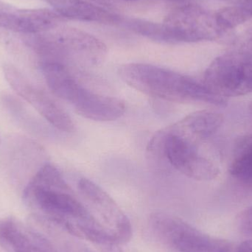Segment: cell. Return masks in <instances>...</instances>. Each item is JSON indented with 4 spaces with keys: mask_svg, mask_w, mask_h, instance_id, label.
Wrapping results in <instances>:
<instances>
[{
    "mask_svg": "<svg viewBox=\"0 0 252 252\" xmlns=\"http://www.w3.org/2000/svg\"><path fill=\"white\" fill-rule=\"evenodd\" d=\"M24 199L31 208L73 236L77 235V225L94 219L51 164H46L37 172L25 189Z\"/></svg>",
    "mask_w": 252,
    "mask_h": 252,
    "instance_id": "1",
    "label": "cell"
},
{
    "mask_svg": "<svg viewBox=\"0 0 252 252\" xmlns=\"http://www.w3.org/2000/svg\"><path fill=\"white\" fill-rule=\"evenodd\" d=\"M121 79L146 95L177 103L199 101L216 106L226 104L224 97L210 90L204 83L155 65L130 63L118 69Z\"/></svg>",
    "mask_w": 252,
    "mask_h": 252,
    "instance_id": "2",
    "label": "cell"
},
{
    "mask_svg": "<svg viewBox=\"0 0 252 252\" xmlns=\"http://www.w3.org/2000/svg\"><path fill=\"white\" fill-rule=\"evenodd\" d=\"M30 38V44L47 58L67 66H97L107 55L106 44L94 35L73 28H59Z\"/></svg>",
    "mask_w": 252,
    "mask_h": 252,
    "instance_id": "3",
    "label": "cell"
},
{
    "mask_svg": "<svg viewBox=\"0 0 252 252\" xmlns=\"http://www.w3.org/2000/svg\"><path fill=\"white\" fill-rule=\"evenodd\" d=\"M148 151L162 154L172 167L189 179L211 181L219 176L217 166L200 155L193 142L174 126L155 134Z\"/></svg>",
    "mask_w": 252,
    "mask_h": 252,
    "instance_id": "4",
    "label": "cell"
},
{
    "mask_svg": "<svg viewBox=\"0 0 252 252\" xmlns=\"http://www.w3.org/2000/svg\"><path fill=\"white\" fill-rule=\"evenodd\" d=\"M150 224L157 235L179 252H229V241L204 233L172 215L154 213Z\"/></svg>",
    "mask_w": 252,
    "mask_h": 252,
    "instance_id": "5",
    "label": "cell"
},
{
    "mask_svg": "<svg viewBox=\"0 0 252 252\" xmlns=\"http://www.w3.org/2000/svg\"><path fill=\"white\" fill-rule=\"evenodd\" d=\"M204 85L221 97H238L252 93V61L242 52L216 58L206 69Z\"/></svg>",
    "mask_w": 252,
    "mask_h": 252,
    "instance_id": "6",
    "label": "cell"
},
{
    "mask_svg": "<svg viewBox=\"0 0 252 252\" xmlns=\"http://www.w3.org/2000/svg\"><path fill=\"white\" fill-rule=\"evenodd\" d=\"M163 25L175 44L211 41L221 35L215 14L195 4H186L172 10Z\"/></svg>",
    "mask_w": 252,
    "mask_h": 252,
    "instance_id": "7",
    "label": "cell"
},
{
    "mask_svg": "<svg viewBox=\"0 0 252 252\" xmlns=\"http://www.w3.org/2000/svg\"><path fill=\"white\" fill-rule=\"evenodd\" d=\"M78 188L94 218L121 245L128 243L133 235V228L116 201L103 188L86 178L78 181Z\"/></svg>",
    "mask_w": 252,
    "mask_h": 252,
    "instance_id": "8",
    "label": "cell"
},
{
    "mask_svg": "<svg viewBox=\"0 0 252 252\" xmlns=\"http://www.w3.org/2000/svg\"><path fill=\"white\" fill-rule=\"evenodd\" d=\"M3 72L11 88L52 126L66 133L75 130V124L68 113L45 92L32 84L17 68L6 64L3 67Z\"/></svg>",
    "mask_w": 252,
    "mask_h": 252,
    "instance_id": "9",
    "label": "cell"
},
{
    "mask_svg": "<svg viewBox=\"0 0 252 252\" xmlns=\"http://www.w3.org/2000/svg\"><path fill=\"white\" fill-rule=\"evenodd\" d=\"M67 19L47 8L0 10V28L19 33H42L62 26Z\"/></svg>",
    "mask_w": 252,
    "mask_h": 252,
    "instance_id": "10",
    "label": "cell"
},
{
    "mask_svg": "<svg viewBox=\"0 0 252 252\" xmlns=\"http://www.w3.org/2000/svg\"><path fill=\"white\" fill-rule=\"evenodd\" d=\"M0 246L7 252H59L46 237L14 218L0 220Z\"/></svg>",
    "mask_w": 252,
    "mask_h": 252,
    "instance_id": "11",
    "label": "cell"
},
{
    "mask_svg": "<svg viewBox=\"0 0 252 252\" xmlns=\"http://www.w3.org/2000/svg\"><path fill=\"white\" fill-rule=\"evenodd\" d=\"M72 106L87 119L99 122L116 121L126 112V103L118 97L93 93L83 87Z\"/></svg>",
    "mask_w": 252,
    "mask_h": 252,
    "instance_id": "12",
    "label": "cell"
},
{
    "mask_svg": "<svg viewBox=\"0 0 252 252\" xmlns=\"http://www.w3.org/2000/svg\"><path fill=\"white\" fill-rule=\"evenodd\" d=\"M50 4L53 10L66 19L99 22L119 23L122 19L115 13L85 0H43Z\"/></svg>",
    "mask_w": 252,
    "mask_h": 252,
    "instance_id": "13",
    "label": "cell"
},
{
    "mask_svg": "<svg viewBox=\"0 0 252 252\" xmlns=\"http://www.w3.org/2000/svg\"><path fill=\"white\" fill-rule=\"evenodd\" d=\"M41 70L51 91L61 99L73 104L82 86L76 81L67 66L55 62H44Z\"/></svg>",
    "mask_w": 252,
    "mask_h": 252,
    "instance_id": "14",
    "label": "cell"
},
{
    "mask_svg": "<svg viewBox=\"0 0 252 252\" xmlns=\"http://www.w3.org/2000/svg\"><path fill=\"white\" fill-rule=\"evenodd\" d=\"M223 117L211 111H199L188 115L174 126L178 130L204 140L213 136L221 127Z\"/></svg>",
    "mask_w": 252,
    "mask_h": 252,
    "instance_id": "15",
    "label": "cell"
},
{
    "mask_svg": "<svg viewBox=\"0 0 252 252\" xmlns=\"http://www.w3.org/2000/svg\"><path fill=\"white\" fill-rule=\"evenodd\" d=\"M126 28L136 34L157 42L175 44L173 38L162 24L140 19H129L125 22Z\"/></svg>",
    "mask_w": 252,
    "mask_h": 252,
    "instance_id": "16",
    "label": "cell"
},
{
    "mask_svg": "<svg viewBox=\"0 0 252 252\" xmlns=\"http://www.w3.org/2000/svg\"><path fill=\"white\" fill-rule=\"evenodd\" d=\"M216 24L219 31L223 33L225 31L234 29L248 22L252 18L250 10L244 6H230L223 7L215 13Z\"/></svg>",
    "mask_w": 252,
    "mask_h": 252,
    "instance_id": "17",
    "label": "cell"
},
{
    "mask_svg": "<svg viewBox=\"0 0 252 252\" xmlns=\"http://www.w3.org/2000/svg\"><path fill=\"white\" fill-rule=\"evenodd\" d=\"M229 172L237 179L252 183V142L232 161Z\"/></svg>",
    "mask_w": 252,
    "mask_h": 252,
    "instance_id": "18",
    "label": "cell"
},
{
    "mask_svg": "<svg viewBox=\"0 0 252 252\" xmlns=\"http://www.w3.org/2000/svg\"><path fill=\"white\" fill-rule=\"evenodd\" d=\"M238 224L241 232L252 235V207L240 213Z\"/></svg>",
    "mask_w": 252,
    "mask_h": 252,
    "instance_id": "19",
    "label": "cell"
},
{
    "mask_svg": "<svg viewBox=\"0 0 252 252\" xmlns=\"http://www.w3.org/2000/svg\"><path fill=\"white\" fill-rule=\"evenodd\" d=\"M231 250L229 252H231ZM232 252H252V241L243 242Z\"/></svg>",
    "mask_w": 252,
    "mask_h": 252,
    "instance_id": "20",
    "label": "cell"
},
{
    "mask_svg": "<svg viewBox=\"0 0 252 252\" xmlns=\"http://www.w3.org/2000/svg\"><path fill=\"white\" fill-rule=\"evenodd\" d=\"M247 44L249 50H250V53L252 54V34L251 37H250V40L247 41Z\"/></svg>",
    "mask_w": 252,
    "mask_h": 252,
    "instance_id": "21",
    "label": "cell"
},
{
    "mask_svg": "<svg viewBox=\"0 0 252 252\" xmlns=\"http://www.w3.org/2000/svg\"><path fill=\"white\" fill-rule=\"evenodd\" d=\"M250 110H251L252 113V102L251 103V105H250Z\"/></svg>",
    "mask_w": 252,
    "mask_h": 252,
    "instance_id": "22",
    "label": "cell"
},
{
    "mask_svg": "<svg viewBox=\"0 0 252 252\" xmlns=\"http://www.w3.org/2000/svg\"><path fill=\"white\" fill-rule=\"evenodd\" d=\"M127 1H135V0H127ZM173 1H180V0H173Z\"/></svg>",
    "mask_w": 252,
    "mask_h": 252,
    "instance_id": "23",
    "label": "cell"
}]
</instances>
